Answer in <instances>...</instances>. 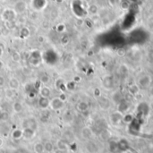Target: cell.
Listing matches in <instances>:
<instances>
[{
    "label": "cell",
    "mask_w": 153,
    "mask_h": 153,
    "mask_svg": "<svg viewBox=\"0 0 153 153\" xmlns=\"http://www.w3.org/2000/svg\"><path fill=\"white\" fill-rule=\"evenodd\" d=\"M62 30H65V26L64 24H59V25H57L56 30H57L58 32H62V31H63Z\"/></svg>",
    "instance_id": "obj_21"
},
{
    "label": "cell",
    "mask_w": 153,
    "mask_h": 153,
    "mask_svg": "<svg viewBox=\"0 0 153 153\" xmlns=\"http://www.w3.org/2000/svg\"><path fill=\"white\" fill-rule=\"evenodd\" d=\"M84 106H87V104L84 103V102H81V103L78 104L77 108H78L79 110H81V111H84L85 109H87V108H84Z\"/></svg>",
    "instance_id": "obj_20"
},
{
    "label": "cell",
    "mask_w": 153,
    "mask_h": 153,
    "mask_svg": "<svg viewBox=\"0 0 153 153\" xmlns=\"http://www.w3.org/2000/svg\"><path fill=\"white\" fill-rule=\"evenodd\" d=\"M49 80H50L49 75H48V74H42V75H41V77H40V81L42 82V83H43V84H47V83H48V82H49Z\"/></svg>",
    "instance_id": "obj_18"
},
{
    "label": "cell",
    "mask_w": 153,
    "mask_h": 153,
    "mask_svg": "<svg viewBox=\"0 0 153 153\" xmlns=\"http://www.w3.org/2000/svg\"><path fill=\"white\" fill-rule=\"evenodd\" d=\"M8 88L13 90V91H18L20 88V82L18 81L17 78L12 77L8 81Z\"/></svg>",
    "instance_id": "obj_7"
},
{
    "label": "cell",
    "mask_w": 153,
    "mask_h": 153,
    "mask_svg": "<svg viewBox=\"0 0 153 153\" xmlns=\"http://www.w3.org/2000/svg\"><path fill=\"white\" fill-rule=\"evenodd\" d=\"M48 2L47 0H32L31 1V5L34 10L36 11H40L44 9L47 5Z\"/></svg>",
    "instance_id": "obj_4"
},
{
    "label": "cell",
    "mask_w": 153,
    "mask_h": 153,
    "mask_svg": "<svg viewBox=\"0 0 153 153\" xmlns=\"http://www.w3.org/2000/svg\"><path fill=\"white\" fill-rule=\"evenodd\" d=\"M39 95L43 98H49L51 96V89L47 85L41 86V88L39 89Z\"/></svg>",
    "instance_id": "obj_9"
},
{
    "label": "cell",
    "mask_w": 153,
    "mask_h": 153,
    "mask_svg": "<svg viewBox=\"0 0 153 153\" xmlns=\"http://www.w3.org/2000/svg\"><path fill=\"white\" fill-rule=\"evenodd\" d=\"M12 137L13 140H20L22 138V129H15L12 132Z\"/></svg>",
    "instance_id": "obj_14"
},
{
    "label": "cell",
    "mask_w": 153,
    "mask_h": 153,
    "mask_svg": "<svg viewBox=\"0 0 153 153\" xmlns=\"http://www.w3.org/2000/svg\"><path fill=\"white\" fill-rule=\"evenodd\" d=\"M56 147L58 151L61 152H66L69 148V145L67 143V142H65L64 139H59L56 142Z\"/></svg>",
    "instance_id": "obj_10"
},
{
    "label": "cell",
    "mask_w": 153,
    "mask_h": 153,
    "mask_svg": "<svg viewBox=\"0 0 153 153\" xmlns=\"http://www.w3.org/2000/svg\"><path fill=\"white\" fill-rule=\"evenodd\" d=\"M12 108H13V111L16 114L18 113H21L22 110H23V105L22 102L20 101H14L13 103V106H12Z\"/></svg>",
    "instance_id": "obj_11"
},
{
    "label": "cell",
    "mask_w": 153,
    "mask_h": 153,
    "mask_svg": "<svg viewBox=\"0 0 153 153\" xmlns=\"http://www.w3.org/2000/svg\"><path fill=\"white\" fill-rule=\"evenodd\" d=\"M14 94H15V91H13V90H12V89H10V88L6 89V90L4 91V95H5V97H6L7 99H9V100L13 99Z\"/></svg>",
    "instance_id": "obj_16"
},
{
    "label": "cell",
    "mask_w": 153,
    "mask_h": 153,
    "mask_svg": "<svg viewBox=\"0 0 153 153\" xmlns=\"http://www.w3.org/2000/svg\"><path fill=\"white\" fill-rule=\"evenodd\" d=\"M26 29H27V28L24 27V28H22V29L21 30V32H20V33H21V38L22 37L23 39H26L28 36H30V30H28L25 32Z\"/></svg>",
    "instance_id": "obj_19"
},
{
    "label": "cell",
    "mask_w": 153,
    "mask_h": 153,
    "mask_svg": "<svg viewBox=\"0 0 153 153\" xmlns=\"http://www.w3.org/2000/svg\"><path fill=\"white\" fill-rule=\"evenodd\" d=\"M0 33H1V32H0Z\"/></svg>",
    "instance_id": "obj_26"
},
{
    "label": "cell",
    "mask_w": 153,
    "mask_h": 153,
    "mask_svg": "<svg viewBox=\"0 0 153 153\" xmlns=\"http://www.w3.org/2000/svg\"><path fill=\"white\" fill-rule=\"evenodd\" d=\"M2 54H3V50L1 49V48H0V56H2Z\"/></svg>",
    "instance_id": "obj_25"
},
{
    "label": "cell",
    "mask_w": 153,
    "mask_h": 153,
    "mask_svg": "<svg viewBox=\"0 0 153 153\" xmlns=\"http://www.w3.org/2000/svg\"><path fill=\"white\" fill-rule=\"evenodd\" d=\"M28 8V4L24 0H17L13 4V10L17 14L23 13Z\"/></svg>",
    "instance_id": "obj_2"
},
{
    "label": "cell",
    "mask_w": 153,
    "mask_h": 153,
    "mask_svg": "<svg viewBox=\"0 0 153 153\" xmlns=\"http://www.w3.org/2000/svg\"><path fill=\"white\" fill-rule=\"evenodd\" d=\"M36 134V131L31 128H22V138L31 140Z\"/></svg>",
    "instance_id": "obj_6"
},
{
    "label": "cell",
    "mask_w": 153,
    "mask_h": 153,
    "mask_svg": "<svg viewBox=\"0 0 153 153\" xmlns=\"http://www.w3.org/2000/svg\"><path fill=\"white\" fill-rule=\"evenodd\" d=\"M22 128H31L33 130H37L38 128V125H37V122L34 118H28V119H25L23 121V124H22Z\"/></svg>",
    "instance_id": "obj_5"
},
{
    "label": "cell",
    "mask_w": 153,
    "mask_h": 153,
    "mask_svg": "<svg viewBox=\"0 0 153 153\" xmlns=\"http://www.w3.org/2000/svg\"><path fill=\"white\" fill-rule=\"evenodd\" d=\"M56 1L57 3H62V2H63L64 0H56Z\"/></svg>",
    "instance_id": "obj_24"
},
{
    "label": "cell",
    "mask_w": 153,
    "mask_h": 153,
    "mask_svg": "<svg viewBox=\"0 0 153 153\" xmlns=\"http://www.w3.org/2000/svg\"><path fill=\"white\" fill-rule=\"evenodd\" d=\"M33 152L34 153H44L45 150H44V144L42 143H36L33 146Z\"/></svg>",
    "instance_id": "obj_12"
},
{
    "label": "cell",
    "mask_w": 153,
    "mask_h": 153,
    "mask_svg": "<svg viewBox=\"0 0 153 153\" xmlns=\"http://www.w3.org/2000/svg\"><path fill=\"white\" fill-rule=\"evenodd\" d=\"M64 107H65V100H61L59 96L58 97H55V98L50 100L49 108L52 110L58 111V110H61Z\"/></svg>",
    "instance_id": "obj_1"
},
{
    "label": "cell",
    "mask_w": 153,
    "mask_h": 153,
    "mask_svg": "<svg viewBox=\"0 0 153 153\" xmlns=\"http://www.w3.org/2000/svg\"><path fill=\"white\" fill-rule=\"evenodd\" d=\"M16 15H17V13L14 12L13 9L6 8L2 13V18L5 22H13L15 19Z\"/></svg>",
    "instance_id": "obj_3"
},
{
    "label": "cell",
    "mask_w": 153,
    "mask_h": 153,
    "mask_svg": "<svg viewBox=\"0 0 153 153\" xmlns=\"http://www.w3.org/2000/svg\"><path fill=\"white\" fill-rule=\"evenodd\" d=\"M3 144H4V140L0 137V148L3 146Z\"/></svg>",
    "instance_id": "obj_23"
},
{
    "label": "cell",
    "mask_w": 153,
    "mask_h": 153,
    "mask_svg": "<svg viewBox=\"0 0 153 153\" xmlns=\"http://www.w3.org/2000/svg\"><path fill=\"white\" fill-rule=\"evenodd\" d=\"M11 57H12V60L14 61V62H16V63H19V62L21 61V59H22L21 54H20L19 52H17V51H13V52L12 53Z\"/></svg>",
    "instance_id": "obj_15"
},
{
    "label": "cell",
    "mask_w": 153,
    "mask_h": 153,
    "mask_svg": "<svg viewBox=\"0 0 153 153\" xmlns=\"http://www.w3.org/2000/svg\"><path fill=\"white\" fill-rule=\"evenodd\" d=\"M44 150L45 152L48 153H52L54 152V144L50 141H47L44 143Z\"/></svg>",
    "instance_id": "obj_13"
},
{
    "label": "cell",
    "mask_w": 153,
    "mask_h": 153,
    "mask_svg": "<svg viewBox=\"0 0 153 153\" xmlns=\"http://www.w3.org/2000/svg\"><path fill=\"white\" fill-rule=\"evenodd\" d=\"M4 84H5V79H4V76L0 75V88H1V87H3Z\"/></svg>",
    "instance_id": "obj_22"
},
{
    "label": "cell",
    "mask_w": 153,
    "mask_h": 153,
    "mask_svg": "<svg viewBox=\"0 0 153 153\" xmlns=\"http://www.w3.org/2000/svg\"><path fill=\"white\" fill-rule=\"evenodd\" d=\"M49 104H50V99L49 98H43L40 97L38 101V105L41 109H47L49 108Z\"/></svg>",
    "instance_id": "obj_8"
},
{
    "label": "cell",
    "mask_w": 153,
    "mask_h": 153,
    "mask_svg": "<svg viewBox=\"0 0 153 153\" xmlns=\"http://www.w3.org/2000/svg\"><path fill=\"white\" fill-rule=\"evenodd\" d=\"M82 137L84 139H90L91 136V129H89L87 127L86 128H83L82 131Z\"/></svg>",
    "instance_id": "obj_17"
}]
</instances>
